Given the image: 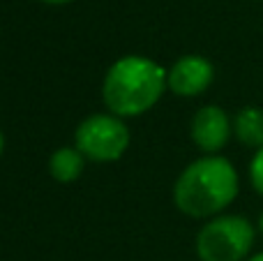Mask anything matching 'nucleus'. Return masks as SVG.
<instances>
[{"label": "nucleus", "mask_w": 263, "mask_h": 261, "mask_svg": "<svg viewBox=\"0 0 263 261\" xmlns=\"http://www.w3.org/2000/svg\"><path fill=\"white\" fill-rule=\"evenodd\" d=\"M168 72L145 55H125L109 67L102 95L118 118L141 116L157 104L166 88Z\"/></svg>", "instance_id": "nucleus-1"}, {"label": "nucleus", "mask_w": 263, "mask_h": 261, "mask_svg": "<svg viewBox=\"0 0 263 261\" xmlns=\"http://www.w3.org/2000/svg\"><path fill=\"white\" fill-rule=\"evenodd\" d=\"M238 194V174L227 157L208 155L192 162L173 188V201L185 215L210 217Z\"/></svg>", "instance_id": "nucleus-2"}, {"label": "nucleus", "mask_w": 263, "mask_h": 261, "mask_svg": "<svg viewBox=\"0 0 263 261\" xmlns=\"http://www.w3.org/2000/svg\"><path fill=\"white\" fill-rule=\"evenodd\" d=\"M252 245L254 227L240 215L215 217L196 236V252L201 261H242Z\"/></svg>", "instance_id": "nucleus-3"}, {"label": "nucleus", "mask_w": 263, "mask_h": 261, "mask_svg": "<svg viewBox=\"0 0 263 261\" xmlns=\"http://www.w3.org/2000/svg\"><path fill=\"white\" fill-rule=\"evenodd\" d=\"M77 148L92 162H114L129 146V129L118 116L97 114L77 127Z\"/></svg>", "instance_id": "nucleus-4"}, {"label": "nucleus", "mask_w": 263, "mask_h": 261, "mask_svg": "<svg viewBox=\"0 0 263 261\" xmlns=\"http://www.w3.org/2000/svg\"><path fill=\"white\" fill-rule=\"evenodd\" d=\"M215 67L203 55H185L171 67L166 86L180 97H194L213 83Z\"/></svg>", "instance_id": "nucleus-5"}, {"label": "nucleus", "mask_w": 263, "mask_h": 261, "mask_svg": "<svg viewBox=\"0 0 263 261\" xmlns=\"http://www.w3.org/2000/svg\"><path fill=\"white\" fill-rule=\"evenodd\" d=\"M231 137V120L222 106L208 104L196 111L192 120V141L205 153H217Z\"/></svg>", "instance_id": "nucleus-6"}, {"label": "nucleus", "mask_w": 263, "mask_h": 261, "mask_svg": "<svg viewBox=\"0 0 263 261\" xmlns=\"http://www.w3.org/2000/svg\"><path fill=\"white\" fill-rule=\"evenodd\" d=\"M233 132L238 141L247 148H263V109L259 106H245L236 114L233 120Z\"/></svg>", "instance_id": "nucleus-7"}, {"label": "nucleus", "mask_w": 263, "mask_h": 261, "mask_svg": "<svg viewBox=\"0 0 263 261\" xmlns=\"http://www.w3.org/2000/svg\"><path fill=\"white\" fill-rule=\"evenodd\" d=\"M83 166H86V155L77 146L58 148L49 160V171L58 183H72V180H77L83 174Z\"/></svg>", "instance_id": "nucleus-8"}, {"label": "nucleus", "mask_w": 263, "mask_h": 261, "mask_svg": "<svg viewBox=\"0 0 263 261\" xmlns=\"http://www.w3.org/2000/svg\"><path fill=\"white\" fill-rule=\"evenodd\" d=\"M250 180L254 185V190L259 194H263V148L254 153L252 157V164H250Z\"/></svg>", "instance_id": "nucleus-9"}, {"label": "nucleus", "mask_w": 263, "mask_h": 261, "mask_svg": "<svg viewBox=\"0 0 263 261\" xmlns=\"http://www.w3.org/2000/svg\"><path fill=\"white\" fill-rule=\"evenodd\" d=\"M42 3H51V5H63V3H69V0H42Z\"/></svg>", "instance_id": "nucleus-10"}, {"label": "nucleus", "mask_w": 263, "mask_h": 261, "mask_svg": "<svg viewBox=\"0 0 263 261\" xmlns=\"http://www.w3.org/2000/svg\"><path fill=\"white\" fill-rule=\"evenodd\" d=\"M250 261H263V252H259V254H254Z\"/></svg>", "instance_id": "nucleus-11"}, {"label": "nucleus", "mask_w": 263, "mask_h": 261, "mask_svg": "<svg viewBox=\"0 0 263 261\" xmlns=\"http://www.w3.org/2000/svg\"><path fill=\"white\" fill-rule=\"evenodd\" d=\"M3 148H5V139H3V132H0V155H3Z\"/></svg>", "instance_id": "nucleus-12"}, {"label": "nucleus", "mask_w": 263, "mask_h": 261, "mask_svg": "<svg viewBox=\"0 0 263 261\" xmlns=\"http://www.w3.org/2000/svg\"><path fill=\"white\" fill-rule=\"evenodd\" d=\"M259 229H261V234H263V213H261V217H259Z\"/></svg>", "instance_id": "nucleus-13"}]
</instances>
